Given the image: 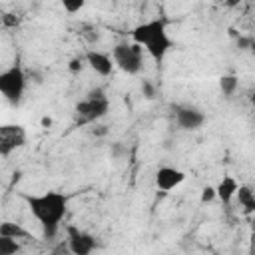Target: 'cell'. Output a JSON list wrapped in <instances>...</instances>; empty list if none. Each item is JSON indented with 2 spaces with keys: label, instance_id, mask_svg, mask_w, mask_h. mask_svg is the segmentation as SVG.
<instances>
[{
  "label": "cell",
  "instance_id": "30bf717a",
  "mask_svg": "<svg viewBox=\"0 0 255 255\" xmlns=\"http://www.w3.org/2000/svg\"><path fill=\"white\" fill-rule=\"evenodd\" d=\"M86 62H88V66L96 72V74H100V76H110L112 72H114V58L110 56V54H106V52H100V50H88L86 52Z\"/></svg>",
  "mask_w": 255,
  "mask_h": 255
},
{
  "label": "cell",
  "instance_id": "277c9868",
  "mask_svg": "<svg viewBox=\"0 0 255 255\" xmlns=\"http://www.w3.org/2000/svg\"><path fill=\"white\" fill-rule=\"evenodd\" d=\"M112 58L114 64L128 76H135L141 72L143 66V48L135 42L128 44V42H120L114 46L112 50Z\"/></svg>",
  "mask_w": 255,
  "mask_h": 255
},
{
  "label": "cell",
  "instance_id": "ffe728a7",
  "mask_svg": "<svg viewBox=\"0 0 255 255\" xmlns=\"http://www.w3.org/2000/svg\"><path fill=\"white\" fill-rule=\"evenodd\" d=\"M68 68H70V72H74V74L80 72V70H82V60H80V58L70 60V66H68Z\"/></svg>",
  "mask_w": 255,
  "mask_h": 255
},
{
  "label": "cell",
  "instance_id": "2e32d148",
  "mask_svg": "<svg viewBox=\"0 0 255 255\" xmlns=\"http://www.w3.org/2000/svg\"><path fill=\"white\" fill-rule=\"evenodd\" d=\"M62 6H64V10H66L68 14H76V12H80V10L86 6V2H84V0H64Z\"/></svg>",
  "mask_w": 255,
  "mask_h": 255
},
{
  "label": "cell",
  "instance_id": "3957f363",
  "mask_svg": "<svg viewBox=\"0 0 255 255\" xmlns=\"http://www.w3.org/2000/svg\"><path fill=\"white\" fill-rule=\"evenodd\" d=\"M110 112V100L104 94V90H92L88 96L76 104V126H88L98 120H102Z\"/></svg>",
  "mask_w": 255,
  "mask_h": 255
},
{
  "label": "cell",
  "instance_id": "9c48e42d",
  "mask_svg": "<svg viewBox=\"0 0 255 255\" xmlns=\"http://www.w3.org/2000/svg\"><path fill=\"white\" fill-rule=\"evenodd\" d=\"M185 179V173L177 167H169V165H163L155 171V187L159 191H171L175 189L177 185H181Z\"/></svg>",
  "mask_w": 255,
  "mask_h": 255
},
{
  "label": "cell",
  "instance_id": "5bb4252c",
  "mask_svg": "<svg viewBox=\"0 0 255 255\" xmlns=\"http://www.w3.org/2000/svg\"><path fill=\"white\" fill-rule=\"evenodd\" d=\"M235 197H237L239 205L245 207V211H253V209H255V193L251 191V187H247V185H239Z\"/></svg>",
  "mask_w": 255,
  "mask_h": 255
},
{
  "label": "cell",
  "instance_id": "7402d4cb",
  "mask_svg": "<svg viewBox=\"0 0 255 255\" xmlns=\"http://www.w3.org/2000/svg\"><path fill=\"white\" fill-rule=\"evenodd\" d=\"M249 102H251V104H253V106H255V92H253V94H251V96H249Z\"/></svg>",
  "mask_w": 255,
  "mask_h": 255
},
{
  "label": "cell",
  "instance_id": "5b68a950",
  "mask_svg": "<svg viewBox=\"0 0 255 255\" xmlns=\"http://www.w3.org/2000/svg\"><path fill=\"white\" fill-rule=\"evenodd\" d=\"M0 92L4 100L12 106H18L26 92V74L20 64L10 66L0 74Z\"/></svg>",
  "mask_w": 255,
  "mask_h": 255
},
{
  "label": "cell",
  "instance_id": "4fadbf2b",
  "mask_svg": "<svg viewBox=\"0 0 255 255\" xmlns=\"http://www.w3.org/2000/svg\"><path fill=\"white\" fill-rule=\"evenodd\" d=\"M0 237L22 239V237H28V231H26L24 227H20L18 223H12V221H2V223H0Z\"/></svg>",
  "mask_w": 255,
  "mask_h": 255
},
{
  "label": "cell",
  "instance_id": "7c38bea8",
  "mask_svg": "<svg viewBox=\"0 0 255 255\" xmlns=\"http://www.w3.org/2000/svg\"><path fill=\"white\" fill-rule=\"evenodd\" d=\"M239 88V78L235 74H223L219 78V90L225 98H231Z\"/></svg>",
  "mask_w": 255,
  "mask_h": 255
},
{
  "label": "cell",
  "instance_id": "603a6c76",
  "mask_svg": "<svg viewBox=\"0 0 255 255\" xmlns=\"http://www.w3.org/2000/svg\"><path fill=\"white\" fill-rule=\"evenodd\" d=\"M253 38H255V34H253Z\"/></svg>",
  "mask_w": 255,
  "mask_h": 255
},
{
  "label": "cell",
  "instance_id": "ba28073f",
  "mask_svg": "<svg viewBox=\"0 0 255 255\" xmlns=\"http://www.w3.org/2000/svg\"><path fill=\"white\" fill-rule=\"evenodd\" d=\"M68 249L72 255H90L96 249V237L78 227H68Z\"/></svg>",
  "mask_w": 255,
  "mask_h": 255
},
{
  "label": "cell",
  "instance_id": "52a82bcc",
  "mask_svg": "<svg viewBox=\"0 0 255 255\" xmlns=\"http://www.w3.org/2000/svg\"><path fill=\"white\" fill-rule=\"evenodd\" d=\"M173 118H175V124L185 131H195L205 124V114L193 106H175Z\"/></svg>",
  "mask_w": 255,
  "mask_h": 255
},
{
  "label": "cell",
  "instance_id": "44dd1931",
  "mask_svg": "<svg viewBox=\"0 0 255 255\" xmlns=\"http://www.w3.org/2000/svg\"><path fill=\"white\" fill-rule=\"evenodd\" d=\"M42 124H44V126H50V124H52V120H50V118H44V120H42Z\"/></svg>",
  "mask_w": 255,
  "mask_h": 255
},
{
  "label": "cell",
  "instance_id": "d6986e66",
  "mask_svg": "<svg viewBox=\"0 0 255 255\" xmlns=\"http://www.w3.org/2000/svg\"><path fill=\"white\" fill-rule=\"evenodd\" d=\"M2 24H4V26H16V24H18V18H16L14 14H4V16H2Z\"/></svg>",
  "mask_w": 255,
  "mask_h": 255
},
{
  "label": "cell",
  "instance_id": "e0dca14e",
  "mask_svg": "<svg viewBox=\"0 0 255 255\" xmlns=\"http://www.w3.org/2000/svg\"><path fill=\"white\" fill-rule=\"evenodd\" d=\"M213 199H217V191H215V187H213V185H205V187L201 189L199 201L205 205V203H211Z\"/></svg>",
  "mask_w": 255,
  "mask_h": 255
},
{
  "label": "cell",
  "instance_id": "8992f818",
  "mask_svg": "<svg viewBox=\"0 0 255 255\" xmlns=\"http://www.w3.org/2000/svg\"><path fill=\"white\" fill-rule=\"evenodd\" d=\"M26 145V129L22 126L6 124L0 128V155L8 157L12 151Z\"/></svg>",
  "mask_w": 255,
  "mask_h": 255
},
{
  "label": "cell",
  "instance_id": "7a4b0ae2",
  "mask_svg": "<svg viewBox=\"0 0 255 255\" xmlns=\"http://www.w3.org/2000/svg\"><path fill=\"white\" fill-rule=\"evenodd\" d=\"M131 40L139 44L153 62L161 64L167 52L173 48V40L167 34V20L165 18H153L147 22L137 24L131 30Z\"/></svg>",
  "mask_w": 255,
  "mask_h": 255
},
{
  "label": "cell",
  "instance_id": "8fae6325",
  "mask_svg": "<svg viewBox=\"0 0 255 255\" xmlns=\"http://www.w3.org/2000/svg\"><path fill=\"white\" fill-rule=\"evenodd\" d=\"M237 189H239V183L233 175H223V179L215 185V191H217V199L221 203H231L233 197L237 195Z\"/></svg>",
  "mask_w": 255,
  "mask_h": 255
},
{
  "label": "cell",
  "instance_id": "ac0fdd59",
  "mask_svg": "<svg viewBox=\"0 0 255 255\" xmlns=\"http://www.w3.org/2000/svg\"><path fill=\"white\" fill-rule=\"evenodd\" d=\"M141 94L145 96V100H153L157 96V90H155V86L149 80H143L141 82Z\"/></svg>",
  "mask_w": 255,
  "mask_h": 255
},
{
  "label": "cell",
  "instance_id": "6da1fadb",
  "mask_svg": "<svg viewBox=\"0 0 255 255\" xmlns=\"http://www.w3.org/2000/svg\"><path fill=\"white\" fill-rule=\"evenodd\" d=\"M28 203L30 213L36 217V221L42 225V233L44 237L52 239L58 229L60 223L66 217L68 211V197L60 191H44L40 195H26L24 197Z\"/></svg>",
  "mask_w": 255,
  "mask_h": 255
},
{
  "label": "cell",
  "instance_id": "9a60e30c",
  "mask_svg": "<svg viewBox=\"0 0 255 255\" xmlns=\"http://www.w3.org/2000/svg\"><path fill=\"white\" fill-rule=\"evenodd\" d=\"M20 251L18 239L12 237H0V255H16Z\"/></svg>",
  "mask_w": 255,
  "mask_h": 255
}]
</instances>
